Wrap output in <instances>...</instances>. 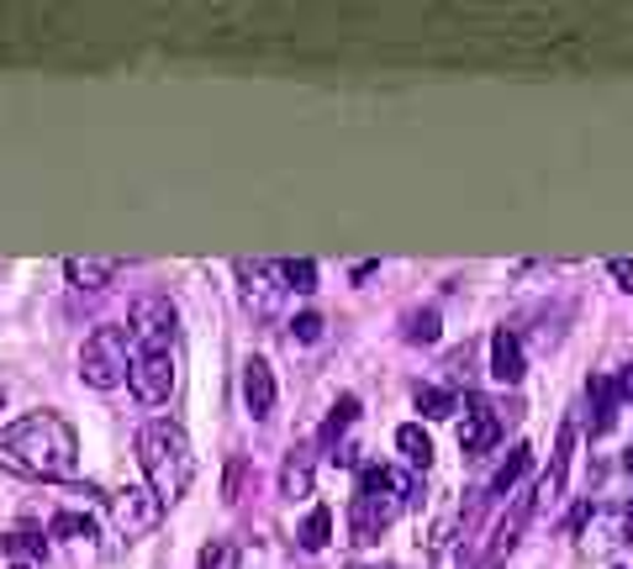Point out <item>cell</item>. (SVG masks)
I'll return each mask as SVG.
<instances>
[{"mask_svg":"<svg viewBox=\"0 0 633 569\" xmlns=\"http://www.w3.org/2000/svg\"><path fill=\"white\" fill-rule=\"evenodd\" d=\"M291 337H301V343H316V337H322V316H316V311H301V316L291 322Z\"/></svg>","mask_w":633,"mask_h":569,"instance_id":"27","label":"cell"},{"mask_svg":"<svg viewBox=\"0 0 633 569\" xmlns=\"http://www.w3.org/2000/svg\"><path fill=\"white\" fill-rule=\"evenodd\" d=\"M233 565H238L233 544H206L201 548V569H233Z\"/></svg>","mask_w":633,"mask_h":569,"instance_id":"26","label":"cell"},{"mask_svg":"<svg viewBox=\"0 0 633 569\" xmlns=\"http://www.w3.org/2000/svg\"><path fill=\"white\" fill-rule=\"evenodd\" d=\"M132 396L143 406H164L174 390V354H132Z\"/></svg>","mask_w":633,"mask_h":569,"instance_id":"8","label":"cell"},{"mask_svg":"<svg viewBox=\"0 0 633 569\" xmlns=\"http://www.w3.org/2000/svg\"><path fill=\"white\" fill-rule=\"evenodd\" d=\"M174 328H180V311L170 296H138L127 311V332L138 354H174Z\"/></svg>","mask_w":633,"mask_h":569,"instance_id":"5","label":"cell"},{"mask_svg":"<svg viewBox=\"0 0 633 569\" xmlns=\"http://www.w3.org/2000/svg\"><path fill=\"white\" fill-rule=\"evenodd\" d=\"M0 464L17 474H37V480H69L79 464V438L64 417L26 411L0 427Z\"/></svg>","mask_w":633,"mask_h":569,"instance_id":"1","label":"cell"},{"mask_svg":"<svg viewBox=\"0 0 633 569\" xmlns=\"http://www.w3.org/2000/svg\"><path fill=\"white\" fill-rule=\"evenodd\" d=\"M439 311L428 307V311H412L407 316V343H439Z\"/></svg>","mask_w":633,"mask_h":569,"instance_id":"24","label":"cell"},{"mask_svg":"<svg viewBox=\"0 0 633 569\" xmlns=\"http://www.w3.org/2000/svg\"><path fill=\"white\" fill-rule=\"evenodd\" d=\"M17 569H26V565H17Z\"/></svg>","mask_w":633,"mask_h":569,"instance_id":"32","label":"cell"},{"mask_svg":"<svg viewBox=\"0 0 633 569\" xmlns=\"http://www.w3.org/2000/svg\"><path fill=\"white\" fill-rule=\"evenodd\" d=\"M534 512H538V491L534 496H517L502 512V522H496V533H491V544H486V565L481 569H502L512 559V548L523 544V533H528V522H534Z\"/></svg>","mask_w":633,"mask_h":569,"instance_id":"7","label":"cell"},{"mask_svg":"<svg viewBox=\"0 0 633 569\" xmlns=\"http://www.w3.org/2000/svg\"><path fill=\"white\" fill-rule=\"evenodd\" d=\"M412 406L428 417V422H443V417H454V411H460V396H454V390H443V385H417Z\"/></svg>","mask_w":633,"mask_h":569,"instance_id":"18","label":"cell"},{"mask_svg":"<svg viewBox=\"0 0 633 569\" xmlns=\"http://www.w3.org/2000/svg\"><path fill=\"white\" fill-rule=\"evenodd\" d=\"M375 569H396V565H375Z\"/></svg>","mask_w":633,"mask_h":569,"instance_id":"31","label":"cell"},{"mask_svg":"<svg viewBox=\"0 0 633 569\" xmlns=\"http://www.w3.org/2000/svg\"><path fill=\"white\" fill-rule=\"evenodd\" d=\"M296 538H301V548H307V554L328 548V538H333V512H328V506H312V517L301 522V533H296Z\"/></svg>","mask_w":633,"mask_h":569,"instance_id":"21","label":"cell"},{"mask_svg":"<svg viewBox=\"0 0 633 569\" xmlns=\"http://www.w3.org/2000/svg\"><path fill=\"white\" fill-rule=\"evenodd\" d=\"M132 332L127 328H96L85 337V348H79V379L90 385V390H117L122 379H132Z\"/></svg>","mask_w":633,"mask_h":569,"instance_id":"4","label":"cell"},{"mask_svg":"<svg viewBox=\"0 0 633 569\" xmlns=\"http://www.w3.org/2000/svg\"><path fill=\"white\" fill-rule=\"evenodd\" d=\"M64 275H69L79 290H100V284H111L122 275V264L117 259H69L64 264Z\"/></svg>","mask_w":633,"mask_h":569,"instance_id":"16","label":"cell"},{"mask_svg":"<svg viewBox=\"0 0 633 569\" xmlns=\"http://www.w3.org/2000/svg\"><path fill=\"white\" fill-rule=\"evenodd\" d=\"M0 548H6L17 565H26V559H43V554H49V538H37V533H6Z\"/></svg>","mask_w":633,"mask_h":569,"instance_id":"23","label":"cell"},{"mask_svg":"<svg viewBox=\"0 0 633 569\" xmlns=\"http://www.w3.org/2000/svg\"><path fill=\"white\" fill-rule=\"evenodd\" d=\"M244 406L254 411V422H265L275 411V369L265 358H248L244 364Z\"/></svg>","mask_w":633,"mask_h":569,"instance_id":"14","label":"cell"},{"mask_svg":"<svg viewBox=\"0 0 633 569\" xmlns=\"http://www.w3.org/2000/svg\"><path fill=\"white\" fill-rule=\"evenodd\" d=\"M608 275L618 280V290H633V259H612Z\"/></svg>","mask_w":633,"mask_h":569,"instance_id":"28","label":"cell"},{"mask_svg":"<svg viewBox=\"0 0 633 569\" xmlns=\"http://www.w3.org/2000/svg\"><path fill=\"white\" fill-rule=\"evenodd\" d=\"M164 517V501L143 491V485H122L117 496H111V522H117V533H122L127 544H138L143 533H153Z\"/></svg>","mask_w":633,"mask_h":569,"instance_id":"6","label":"cell"},{"mask_svg":"<svg viewBox=\"0 0 633 569\" xmlns=\"http://www.w3.org/2000/svg\"><path fill=\"white\" fill-rule=\"evenodd\" d=\"M586 396H591V438H608L618 427V411H623V390L612 375H591L586 379Z\"/></svg>","mask_w":633,"mask_h":569,"instance_id":"10","label":"cell"},{"mask_svg":"<svg viewBox=\"0 0 633 569\" xmlns=\"http://www.w3.org/2000/svg\"><path fill=\"white\" fill-rule=\"evenodd\" d=\"M618 390H623V406H633V364L618 375Z\"/></svg>","mask_w":633,"mask_h":569,"instance_id":"29","label":"cell"},{"mask_svg":"<svg viewBox=\"0 0 633 569\" xmlns=\"http://www.w3.org/2000/svg\"><path fill=\"white\" fill-rule=\"evenodd\" d=\"M528 470H534V449H528V443H517V449L507 453V464L491 474V496H507V491H512V485H517V480H523Z\"/></svg>","mask_w":633,"mask_h":569,"instance_id":"20","label":"cell"},{"mask_svg":"<svg viewBox=\"0 0 633 569\" xmlns=\"http://www.w3.org/2000/svg\"><path fill=\"white\" fill-rule=\"evenodd\" d=\"M528 364H523V343L512 328H496L491 332V379L496 385H523Z\"/></svg>","mask_w":633,"mask_h":569,"instance_id":"12","label":"cell"},{"mask_svg":"<svg viewBox=\"0 0 633 569\" xmlns=\"http://www.w3.org/2000/svg\"><path fill=\"white\" fill-rule=\"evenodd\" d=\"M280 496H286V501L312 496V453H307V449L286 453V464H280Z\"/></svg>","mask_w":633,"mask_h":569,"instance_id":"15","label":"cell"},{"mask_svg":"<svg viewBox=\"0 0 633 569\" xmlns=\"http://www.w3.org/2000/svg\"><path fill=\"white\" fill-rule=\"evenodd\" d=\"M591 533L581 538V554H608V548L629 544L633 538V522H629V506H618V512H591Z\"/></svg>","mask_w":633,"mask_h":569,"instance_id":"13","label":"cell"},{"mask_svg":"<svg viewBox=\"0 0 633 569\" xmlns=\"http://www.w3.org/2000/svg\"><path fill=\"white\" fill-rule=\"evenodd\" d=\"M354 417H360V396H339L333 411H328V422H322V449H328V459H339V438L354 427Z\"/></svg>","mask_w":633,"mask_h":569,"instance_id":"17","label":"cell"},{"mask_svg":"<svg viewBox=\"0 0 633 569\" xmlns=\"http://www.w3.org/2000/svg\"><path fill=\"white\" fill-rule=\"evenodd\" d=\"M407 506H417V480L396 464H365L354 480V501H348V533L354 544H380L390 522Z\"/></svg>","mask_w":633,"mask_h":569,"instance_id":"2","label":"cell"},{"mask_svg":"<svg viewBox=\"0 0 633 569\" xmlns=\"http://www.w3.org/2000/svg\"><path fill=\"white\" fill-rule=\"evenodd\" d=\"M396 449H401V459H407L412 470H428V464H433V438H428L417 422L396 427Z\"/></svg>","mask_w":633,"mask_h":569,"instance_id":"19","label":"cell"},{"mask_svg":"<svg viewBox=\"0 0 633 569\" xmlns=\"http://www.w3.org/2000/svg\"><path fill=\"white\" fill-rule=\"evenodd\" d=\"M502 443V417L491 411L486 401H475L464 411V427H460V453L464 459H486L491 449Z\"/></svg>","mask_w":633,"mask_h":569,"instance_id":"9","label":"cell"},{"mask_svg":"<svg viewBox=\"0 0 633 569\" xmlns=\"http://www.w3.org/2000/svg\"><path fill=\"white\" fill-rule=\"evenodd\" d=\"M53 538H96V522L79 517V512H58L53 517Z\"/></svg>","mask_w":633,"mask_h":569,"instance_id":"25","label":"cell"},{"mask_svg":"<svg viewBox=\"0 0 633 569\" xmlns=\"http://www.w3.org/2000/svg\"><path fill=\"white\" fill-rule=\"evenodd\" d=\"M576 411L560 422V438H555V453H549V474L538 480V501H560L565 491V474H570V453H576Z\"/></svg>","mask_w":633,"mask_h":569,"instance_id":"11","label":"cell"},{"mask_svg":"<svg viewBox=\"0 0 633 569\" xmlns=\"http://www.w3.org/2000/svg\"><path fill=\"white\" fill-rule=\"evenodd\" d=\"M138 459H143V474H148V491L174 506V501L191 491L195 480V453H191V438H185V427L180 422H148L138 432Z\"/></svg>","mask_w":633,"mask_h":569,"instance_id":"3","label":"cell"},{"mask_svg":"<svg viewBox=\"0 0 633 569\" xmlns=\"http://www.w3.org/2000/svg\"><path fill=\"white\" fill-rule=\"evenodd\" d=\"M275 275H280V280H286V290H296V296H312V290H316V264L312 259L275 264Z\"/></svg>","mask_w":633,"mask_h":569,"instance_id":"22","label":"cell"},{"mask_svg":"<svg viewBox=\"0 0 633 569\" xmlns=\"http://www.w3.org/2000/svg\"><path fill=\"white\" fill-rule=\"evenodd\" d=\"M623 470H629V474H633V449H629V453H623Z\"/></svg>","mask_w":633,"mask_h":569,"instance_id":"30","label":"cell"}]
</instances>
